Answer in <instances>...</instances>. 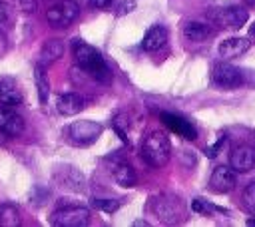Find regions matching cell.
I'll return each mask as SVG.
<instances>
[{
	"mask_svg": "<svg viewBox=\"0 0 255 227\" xmlns=\"http://www.w3.org/2000/svg\"><path fill=\"white\" fill-rule=\"evenodd\" d=\"M211 82L217 88L231 90V88H237L243 84V72L229 62H219L211 70Z\"/></svg>",
	"mask_w": 255,
	"mask_h": 227,
	"instance_id": "8992f818",
	"label": "cell"
},
{
	"mask_svg": "<svg viewBox=\"0 0 255 227\" xmlns=\"http://www.w3.org/2000/svg\"><path fill=\"white\" fill-rule=\"evenodd\" d=\"M165 42H167V30L157 24V26H151V28L145 32V36H143V40H141V48H143L145 52H155V50L163 48Z\"/></svg>",
	"mask_w": 255,
	"mask_h": 227,
	"instance_id": "2e32d148",
	"label": "cell"
},
{
	"mask_svg": "<svg viewBox=\"0 0 255 227\" xmlns=\"http://www.w3.org/2000/svg\"><path fill=\"white\" fill-rule=\"evenodd\" d=\"M10 20V8L6 2H0V26Z\"/></svg>",
	"mask_w": 255,
	"mask_h": 227,
	"instance_id": "484cf974",
	"label": "cell"
},
{
	"mask_svg": "<svg viewBox=\"0 0 255 227\" xmlns=\"http://www.w3.org/2000/svg\"><path fill=\"white\" fill-rule=\"evenodd\" d=\"M181 34L187 42H205L207 38H211L213 30L211 26L203 24V22H197V20H191V22H185L183 28H181Z\"/></svg>",
	"mask_w": 255,
	"mask_h": 227,
	"instance_id": "9a60e30c",
	"label": "cell"
},
{
	"mask_svg": "<svg viewBox=\"0 0 255 227\" xmlns=\"http://www.w3.org/2000/svg\"><path fill=\"white\" fill-rule=\"evenodd\" d=\"M92 207H96L100 211H106V213H114L120 207V201H114V199H92Z\"/></svg>",
	"mask_w": 255,
	"mask_h": 227,
	"instance_id": "603a6c76",
	"label": "cell"
},
{
	"mask_svg": "<svg viewBox=\"0 0 255 227\" xmlns=\"http://www.w3.org/2000/svg\"><path fill=\"white\" fill-rule=\"evenodd\" d=\"M161 121L173 131V133H177L179 137H183V139H195L197 137V129L191 125V121H187V119H183L181 115H175V114H169V112H161Z\"/></svg>",
	"mask_w": 255,
	"mask_h": 227,
	"instance_id": "7c38bea8",
	"label": "cell"
},
{
	"mask_svg": "<svg viewBox=\"0 0 255 227\" xmlns=\"http://www.w3.org/2000/svg\"><path fill=\"white\" fill-rule=\"evenodd\" d=\"M229 165L237 173H245L255 165V147L249 143H239L229 153Z\"/></svg>",
	"mask_w": 255,
	"mask_h": 227,
	"instance_id": "ba28073f",
	"label": "cell"
},
{
	"mask_svg": "<svg viewBox=\"0 0 255 227\" xmlns=\"http://www.w3.org/2000/svg\"><path fill=\"white\" fill-rule=\"evenodd\" d=\"M249 34H251V36H253V38H255V24H253V26H251V28H249Z\"/></svg>",
	"mask_w": 255,
	"mask_h": 227,
	"instance_id": "4dcf8cb0",
	"label": "cell"
},
{
	"mask_svg": "<svg viewBox=\"0 0 255 227\" xmlns=\"http://www.w3.org/2000/svg\"><path fill=\"white\" fill-rule=\"evenodd\" d=\"M249 48H251V42H249L247 38H227V40H223V42L219 44L217 52H219L221 58L231 60V58L243 56Z\"/></svg>",
	"mask_w": 255,
	"mask_h": 227,
	"instance_id": "5bb4252c",
	"label": "cell"
},
{
	"mask_svg": "<svg viewBox=\"0 0 255 227\" xmlns=\"http://www.w3.org/2000/svg\"><path fill=\"white\" fill-rule=\"evenodd\" d=\"M6 50H8V42H6V38L0 34V58L6 54Z\"/></svg>",
	"mask_w": 255,
	"mask_h": 227,
	"instance_id": "f546056e",
	"label": "cell"
},
{
	"mask_svg": "<svg viewBox=\"0 0 255 227\" xmlns=\"http://www.w3.org/2000/svg\"><path fill=\"white\" fill-rule=\"evenodd\" d=\"M112 175H114V181L118 185H122V187H135V183H137L135 169L131 165H128V163H118L114 167Z\"/></svg>",
	"mask_w": 255,
	"mask_h": 227,
	"instance_id": "d6986e66",
	"label": "cell"
},
{
	"mask_svg": "<svg viewBox=\"0 0 255 227\" xmlns=\"http://www.w3.org/2000/svg\"><path fill=\"white\" fill-rule=\"evenodd\" d=\"M191 209L197 211V213H209V211H213V209H215V211H221V209H217V207H211L205 199H193V201H191Z\"/></svg>",
	"mask_w": 255,
	"mask_h": 227,
	"instance_id": "cb8c5ba5",
	"label": "cell"
},
{
	"mask_svg": "<svg viewBox=\"0 0 255 227\" xmlns=\"http://www.w3.org/2000/svg\"><path fill=\"white\" fill-rule=\"evenodd\" d=\"M64 50H66V46H64V42L58 40V38L44 42V46H42V50H40V64H48V66H50V64H54V62H58V60L64 56Z\"/></svg>",
	"mask_w": 255,
	"mask_h": 227,
	"instance_id": "ac0fdd59",
	"label": "cell"
},
{
	"mask_svg": "<svg viewBox=\"0 0 255 227\" xmlns=\"http://www.w3.org/2000/svg\"><path fill=\"white\" fill-rule=\"evenodd\" d=\"M243 203H245L247 211L255 215V179L251 183H247V187L243 191Z\"/></svg>",
	"mask_w": 255,
	"mask_h": 227,
	"instance_id": "7402d4cb",
	"label": "cell"
},
{
	"mask_svg": "<svg viewBox=\"0 0 255 227\" xmlns=\"http://www.w3.org/2000/svg\"><path fill=\"white\" fill-rule=\"evenodd\" d=\"M24 127H26L24 117L14 108L0 104V131L10 137H18L24 131Z\"/></svg>",
	"mask_w": 255,
	"mask_h": 227,
	"instance_id": "9c48e42d",
	"label": "cell"
},
{
	"mask_svg": "<svg viewBox=\"0 0 255 227\" xmlns=\"http://www.w3.org/2000/svg\"><path fill=\"white\" fill-rule=\"evenodd\" d=\"M78 14H80V6L74 0H60L56 6L48 8L46 20L54 28H68L72 22H76Z\"/></svg>",
	"mask_w": 255,
	"mask_h": 227,
	"instance_id": "5b68a950",
	"label": "cell"
},
{
	"mask_svg": "<svg viewBox=\"0 0 255 227\" xmlns=\"http://www.w3.org/2000/svg\"><path fill=\"white\" fill-rule=\"evenodd\" d=\"M34 82H36V90L40 96V104H46L48 96H50V82H48V76L44 72V64H38L34 68Z\"/></svg>",
	"mask_w": 255,
	"mask_h": 227,
	"instance_id": "ffe728a7",
	"label": "cell"
},
{
	"mask_svg": "<svg viewBox=\"0 0 255 227\" xmlns=\"http://www.w3.org/2000/svg\"><path fill=\"white\" fill-rule=\"evenodd\" d=\"M133 6H135V2H124V4L120 6V14H126V12H131V10H133Z\"/></svg>",
	"mask_w": 255,
	"mask_h": 227,
	"instance_id": "f1b7e54d",
	"label": "cell"
},
{
	"mask_svg": "<svg viewBox=\"0 0 255 227\" xmlns=\"http://www.w3.org/2000/svg\"><path fill=\"white\" fill-rule=\"evenodd\" d=\"M235 183H237L235 171L231 167H225V165L215 167L209 175V189L215 193H227L235 187Z\"/></svg>",
	"mask_w": 255,
	"mask_h": 227,
	"instance_id": "8fae6325",
	"label": "cell"
},
{
	"mask_svg": "<svg viewBox=\"0 0 255 227\" xmlns=\"http://www.w3.org/2000/svg\"><path fill=\"white\" fill-rule=\"evenodd\" d=\"M149 211L161 221V223H177L185 217V207H183V201L173 195V193H159V195H153L147 203Z\"/></svg>",
	"mask_w": 255,
	"mask_h": 227,
	"instance_id": "3957f363",
	"label": "cell"
},
{
	"mask_svg": "<svg viewBox=\"0 0 255 227\" xmlns=\"http://www.w3.org/2000/svg\"><path fill=\"white\" fill-rule=\"evenodd\" d=\"M20 8H22L26 14H34L36 8H38V2H36V0H20Z\"/></svg>",
	"mask_w": 255,
	"mask_h": 227,
	"instance_id": "d4e9b609",
	"label": "cell"
},
{
	"mask_svg": "<svg viewBox=\"0 0 255 227\" xmlns=\"http://www.w3.org/2000/svg\"><path fill=\"white\" fill-rule=\"evenodd\" d=\"M20 211L14 203H0V225L4 227H16L20 225Z\"/></svg>",
	"mask_w": 255,
	"mask_h": 227,
	"instance_id": "44dd1931",
	"label": "cell"
},
{
	"mask_svg": "<svg viewBox=\"0 0 255 227\" xmlns=\"http://www.w3.org/2000/svg\"><path fill=\"white\" fill-rule=\"evenodd\" d=\"M171 157V143L163 131H149L141 141V159L151 167H163Z\"/></svg>",
	"mask_w": 255,
	"mask_h": 227,
	"instance_id": "7a4b0ae2",
	"label": "cell"
},
{
	"mask_svg": "<svg viewBox=\"0 0 255 227\" xmlns=\"http://www.w3.org/2000/svg\"><path fill=\"white\" fill-rule=\"evenodd\" d=\"M223 143H225V137H219V141H217L215 145L207 147V151H205V153H207V157H215V155H217V151H219V147H221Z\"/></svg>",
	"mask_w": 255,
	"mask_h": 227,
	"instance_id": "4316f807",
	"label": "cell"
},
{
	"mask_svg": "<svg viewBox=\"0 0 255 227\" xmlns=\"http://www.w3.org/2000/svg\"><path fill=\"white\" fill-rule=\"evenodd\" d=\"M68 135L76 145H90L102 135V125L92 121V119H82L74 121L68 127Z\"/></svg>",
	"mask_w": 255,
	"mask_h": 227,
	"instance_id": "52a82bcc",
	"label": "cell"
},
{
	"mask_svg": "<svg viewBox=\"0 0 255 227\" xmlns=\"http://www.w3.org/2000/svg\"><path fill=\"white\" fill-rule=\"evenodd\" d=\"M249 18V12L241 6H231V8H221L213 14V20L221 26V28H241Z\"/></svg>",
	"mask_w": 255,
	"mask_h": 227,
	"instance_id": "30bf717a",
	"label": "cell"
},
{
	"mask_svg": "<svg viewBox=\"0 0 255 227\" xmlns=\"http://www.w3.org/2000/svg\"><path fill=\"white\" fill-rule=\"evenodd\" d=\"M72 52H74L76 64H78L84 72H88L92 78H96V80H100V82H108V78H110V68H108L104 56H102L94 46H90V44H86L84 40L76 38V40L72 42Z\"/></svg>",
	"mask_w": 255,
	"mask_h": 227,
	"instance_id": "6da1fadb",
	"label": "cell"
},
{
	"mask_svg": "<svg viewBox=\"0 0 255 227\" xmlns=\"http://www.w3.org/2000/svg\"><path fill=\"white\" fill-rule=\"evenodd\" d=\"M56 108L62 115H76L84 110V98L80 94H62L56 102Z\"/></svg>",
	"mask_w": 255,
	"mask_h": 227,
	"instance_id": "e0dca14e",
	"label": "cell"
},
{
	"mask_svg": "<svg viewBox=\"0 0 255 227\" xmlns=\"http://www.w3.org/2000/svg\"><path fill=\"white\" fill-rule=\"evenodd\" d=\"M112 2L114 0H90V6L92 8H108V6H112Z\"/></svg>",
	"mask_w": 255,
	"mask_h": 227,
	"instance_id": "83f0119b",
	"label": "cell"
},
{
	"mask_svg": "<svg viewBox=\"0 0 255 227\" xmlns=\"http://www.w3.org/2000/svg\"><path fill=\"white\" fill-rule=\"evenodd\" d=\"M50 223L56 227H84L90 223V209L82 205H66L52 213Z\"/></svg>",
	"mask_w": 255,
	"mask_h": 227,
	"instance_id": "277c9868",
	"label": "cell"
},
{
	"mask_svg": "<svg viewBox=\"0 0 255 227\" xmlns=\"http://www.w3.org/2000/svg\"><path fill=\"white\" fill-rule=\"evenodd\" d=\"M24 94L20 90V84L10 76H0V104L4 106H18L22 104Z\"/></svg>",
	"mask_w": 255,
	"mask_h": 227,
	"instance_id": "4fadbf2b",
	"label": "cell"
}]
</instances>
